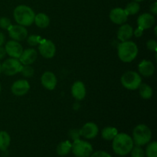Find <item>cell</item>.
<instances>
[{
  "label": "cell",
  "mask_w": 157,
  "mask_h": 157,
  "mask_svg": "<svg viewBox=\"0 0 157 157\" xmlns=\"http://www.w3.org/2000/svg\"><path fill=\"white\" fill-rule=\"evenodd\" d=\"M133 147V139L125 133H117L113 139L112 148L113 152L119 156H125L130 153Z\"/></svg>",
  "instance_id": "cell-1"
},
{
  "label": "cell",
  "mask_w": 157,
  "mask_h": 157,
  "mask_svg": "<svg viewBox=\"0 0 157 157\" xmlns=\"http://www.w3.org/2000/svg\"><path fill=\"white\" fill-rule=\"evenodd\" d=\"M13 16L18 25L25 27L33 24L35 14L30 7L25 5H20L14 9Z\"/></svg>",
  "instance_id": "cell-2"
},
{
  "label": "cell",
  "mask_w": 157,
  "mask_h": 157,
  "mask_svg": "<svg viewBox=\"0 0 157 157\" xmlns=\"http://www.w3.org/2000/svg\"><path fill=\"white\" fill-rule=\"evenodd\" d=\"M138 47L136 43L131 41H123L118 45L117 55L121 61L130 63L136 58Z\"/></svg>",
  "instance_id": "cell-3"
},
{
  "label": "cell",
  "mask_w": 157,
  "mask_h": 157,
  "mask_svg": "<svg viewBox=\"0 0 157 157\" xmlns=\"http://www.w3.org/2000/svg\"><path fill=\"white\" fill-rule=\"evenodd\" d=\"M152 131L148 126L145 124H139L134 127L133 130V144L136 146L146 145L151 140Z\"/></svg>",
  "instance_id": "cell-4"
},
{
  "label": "cell",
  "mask_w": 157,
  "mask_h": 157,
  "mask_svg": "<svg viewBox=\"0 0 157 157\" xmlns=\"http://www.w3.org/2000/svg\"><path fill=\"white\" fill-rule=\"evenodd\" d=\"M121 82L126 89L134 90L138 89L142 83V78L139 73L133 71L125 72L121 78Z\"/></svg>",
  "instance_id": "cell-5"
},
{
  "label": "cell",
  "mask_w": 157,
  "mask_h": 157,
  "mask_svg": "<svg viewBox=\"0 0 157 157\" xmlns=\"http://www.w3.org/2000/svg\"><path fill=\"white\" fill-rule=\"evenodd\" d=\"M71 150L77 157H89L93 153V147L90 143L78 139L74 140Z\"/></svg>",
  "instance_id": "cell-6"
},
{
  "label": "cell",
  "mask_w": 157,
  "mask_h": 157,
  "mask_svg": "<svg viewBox=\"0 0 157 157\" xmlns=\"http://www.w3.org/2000/svg\"><path fill=\"white\" fill-rule=\"evenodd\" d=\"M22 67V64L18 58H9L2 64V72L8 76H12L19 73Z\"/></svg>",
  "instance_id": "cell-7"
},
{
  "label": "cell",
  "mask_w": 157,
  "mask_h": 157,
  "mask_svg": "<svg viewBox=\"0 0 157 157\" xmlns=\"http://www.w3.org/2000/svg\"><path fill=\"white\" fill-rule=\"evenodd\" d=\"M38 51L41 56L44 58H52L55 56L56 47L51 40L42 39L38 44Z\"/></svg>",
  "instance_id": "cell-8"
},
{
  "label": "cell",
  "mask_w": 157,
  "mask_h": 157,
  "mask_svg": "<svg viewBox=\"0 0 157 157\" xmlns=\"http://www.w3.org/2000/svg\"><path fill=\"white\" fill-rule=\"evenodd\" d=\"M8 32L9 37L16 41H23L28 37V31L26 28L20 25H12L8 29Z\"/></svg>",
  "instance_id": "cell-9"
},
{
  "label": "cell",
  "mask_w": 157,
  "mask_h": 157,
  "mask_svg": "<svg viewBox=\"0 0 157 157\" xmlns=\"http://www.w3.org/2000/svg\"><path fill=\"white\" fill-rule=\"evenodd\" d=\"M5 50L8 55L13 58H19L21 53L23 52V47L19 41H16L15 40L9 41L6 44Z\"/></svg>",
  "instance_id": "cell-10"
},
{
  "label": "cell",
  "mask_w": 157,
  "mask_h": 157,
  "mask_svg": "<svg viewBox=\"0 0 157 157\" xmlns=\"http://www.w3.org/2000/svg\"><path fill=\"white\" fill-rule=\"evenodd\" d=\"M30 89V84L26 80H18L12 84L11 90L15 96L21 97L25 95Z\"/></svg>",
  "instance_id": "cell-11"
},
{
  "label": "cell",
  "mask_w": 157,
  "mask_h": 157,
  "mask_svg": "<svg viewBox=\"0 0 157 157\" xmlns=\"http://www.w3.org/2000/svg\"><path fill=\"white\" fill-rule=\"evenodd\" d=\"M110 18L113 23L121 25L127 22L128 19V15L124 9L121 8H115L110 11Z\"/></svg>",
  "instance_id": "cell-12"
},
{
  "label": "cell",
  "mask_w": 157,
  "mask_h": 157,
  "mask_svg": "<svg viewBox=\"0 0 157 157\" xmlns=\"http://www.w3.org/2000/svg\"><path fill=\"white\" fill-rule=\"evenodd\" d=\"M99 129L98 125L93 122H88L84 124L79 130L80 135L86 139H94L98 134Z\"/></svg>",
  "instance_id": "cell-13"
},
{
  "label": "cell",
  "mask_w": 157,
  "mask_h": 157,
  "mask_svg": "<svg viewBox=\"0 0 157 157\" xmlns=\"http://www.w3.org/2000/svg\"><path fill=\"white\" fill-rule=\"evenodd\" d=\"M38 53L36 50L34 48H27L23 50L18 60L22 65H31L36 61Z\"/></svg>",
  "instance_id": "cell-14"
},
{
  "label": "cell",
  "mask_w": 157,
  "mask_h": 157,
  "mask_svg": "<svg viewBox=\"0 0 157 157\" xmlns=\"http://www.w3.org/2000/svg\"><path fill=\"white\" fill-rule=\"evenodd\" d=\"M41 84L49 90H53L57 85V78L55 74L51 71H46L41 78Z\"/></svg>",
  "instance_id": "cell-15"
},
{
  "label": "cell",
  "mask_w": 157,
  "mask_h": 157,
  "mask_svg": "<svg viewBox=\"0 0 157 157\" xmlns=\"http://www.w3.org/2000/svg\"><path fill=\"white\" fill-rule=\"evenodd\" d=\"M154 15L150 13H144L140 15L137 18L138 27L141 28L144 30L149 29L155 24Z\"/></svg>",
  "instance_id": "cell-16"
},
{
  "label": "cell",
  "mask_w": 157,
  "mask_h": 157,
  "mask_svg": "<svg viewBox=\"0 0 157 157\" xmlns=\"http://www.w3.org/2000/svg\"><path fill=\"white\" fill-rule=\"evenodd\" d=\"M133 35V29L130 25L123 24L117 31V38L121 41H129Z\"/></svg>",
  "instance_id": "cell-17"
},
{
  "label": "cell",
  "mask_w": 157,
  "mask_h": 157,
  "mask_svg": "<svg viewBox=\"0 0 157 157\" xmlns=\"http://www.w3.org/2000/svg\"><path fill=\"white\" fill-rule=\"evenodd\" d=\"M71 94L78 101H81L86 96V87L82 81H78L74 83L71 87Z\"/></svg>",
  "instance_id": "cell-18"
},
{
  "label": "cell",
  "mask_w": 157,
  "mask_h": 157,
  "mask_svg": "<svg viewBox=\"0 0 157 157\" xmlns=\"http://www.w3.org/2000/svg\"><path fill=\"white\" fill-rule=\"evenodd\" d=\"M138 71L143 76L150 77L155 71L154 64L148 60H143L138 65Z\"/></svg>",
  "instance_id": "cell-19"
},
{
  "label": "cell",
  "mask_w": 157,
  "mask_h": 157,
  "mask_svg": "<svg viewBox=\"0 0 157 157\" xmlns=\"http://www.w3.org/2000/svg\"><path fill=\"white\" fill-rule=\"evenodd\" d=\"M34 22L40 29H46L50 24V18L46 14L38 13L35 15Z\"/></svg>",
  "instance_id": "cell-20"
},
{
  "label": "cell",
  "mask_w": 157,
  "mask_h": 157,
  "mask_svg": "<svg viewBox=\"0 0 157 157\" xmlns=\"http://www.w3.org/2000/svg\"><path fill=\"white\" fill-rule=\"evenodd\" d=\"M138 89H139L140 95L143 99L148 100L150 99L153 97V88L149 84H145V83H144V84L141 83V84L139 86Z\"/></svg>",
  "instance_id": "cell-21"
},
{
  "label": "cell",
  "mask_w": 157,
  "mask_h": 157,
  "mask_svg": "<svg viewBox=\"0 0 157 157\" xmlns=\"http://www.w3.org/2000/svg\"><path fill=\"white\" fill-rule=\"evenodd\" d=\"M71 143L69 140L63 141L60 143L57 147V153L61 156H67L71 150Z\"/></svg>",
  "instance_id": "cell-22"
},
{
  "label": "cell",
  "mask_w": 157,
  "mask_h": 157,
  "mask_svg": "<svg viewBox=\"0 0 157 157\" xmlns=\"http://www.w3.org/2000/svg\"><path fill=\"white\" fill-rule=\"evenodd\" d=\"M118 133L117 130L113 127H106L102 130L101 136L105 140H113Z\"/></svg>",
  "instance_id": "cell-23"
},
{
  "label": "cell",
  "mask_w": 157,
  "mask_h": 157,
  "mask_svg": "<svg viewBox=\"0 0 157 157\" xmlns=\"http://www.w3.org/2000/svg\"><path fill=\"white\" fill-rule=\"evenodd\" d=\"M11 143V137L6 131H0V150L6 151Z\"/></svg>",
  "instance_id": "cell-24"
},
{
  "label": "cell",
  "mask_w": 157,
  "mask_h": 157,
  "mask_svg": "<svg viewBox=\"0 0 157 157\" xmlns=\"http://www.w3.org/2000/svg\"><path fill=\"white\" fill-rule=\"evenodd\" d=\"M145 155L147 157H157V143L156 141L150 143L147 145Z\"/></svg>",
  "instance_id": "cell-25"
},
{
  "label": "cell",
  "mask_w": 157,
  "mask_h": 157,
  "mask_svg": "<svg viewBox=\"0 0 157 157\" xmlns=\"http://www.w3.org/2000/svg\"><path fill=\"white\" fill-rule=\"evenodd\" d=\"M140 6L139 3L133 1L129 3L124 10L126 11L127 15H135V14L137 13V12L140 11Z\"/></svg>",
  "instance_id": "cell-26"
},
{
  "label": "cell",
  "mask_w": 157,
  "mask_h": 157,
  "mask_svg": "<svg viewBox=\"0 0 157 157\" xmlns=\"http://www.w3.org/2000/svg\"><path fill=\"white\" fill-rule=\"evenodd\" d=\"M27 43L32 47L38 45L42 40V38L37 35H31L29 37H27Z\"/></svg>",
  "instance_id": "cell-27"
},
{
  "label": "cell",
  "mask_w": 157,
  "mask_h": 157,
  "mask_svg": "<svg viewBox=\"0 0 157 157\" xmlns=\"http://www.w3.org/2000/svg\"><path fill=\"white\" fill-rule=\"evenodd\" d=\"M20 73L23 75L25 78H31L34 75L35 73V71L34 68L30 65H22L21 67V70L20 71Z\"/></svg>",
  "instance_id": "cell-28"
},
{
  "label": "cell",
  "mask_w": 157,
  "mask_h": 157,
  "mask_svg": "<svg viewBox=\"0 0 157 157\" xmlns=\"http://www.w3.org/2000/svg\"><path fill=\"white\" fill-rule=\"evenodd\" d=\"M130 153H131V157H145V151L140 146L133 147L130 151Z\"/></svg>",
  "instance_id": "cell-29"
},
{
  "label": "cell",
  "mask_w": 157,
  "mask_h": 157,
  "mask_svg": "<svg viewBox=\"0 0 157 157\" xmlns=\"http://www.w3.org/2000/svg\"><path fill=\"white\" fill-rule=\"evenodd\" d=\"M12 25V21L7 17H2L0 18V28L2 29H6L8 30L10 26Z\"/></svg>",
  "instance_id": "cell-30"
},
{
  "label": "cell",
  "mask_w": 157,
  "mask_h": 157,
  "mask_svg": "<svg viewBox=\"0 0 157 157\" xmlns=\"http://www.w3.org/2000/svg\"><path fill=\"white\" fill-rule=\"evenodd\" d=\"M147 47L149 50L156 52L157 51V42L155 39H150L147 42Z\"/></svg>",
  "instance_id": "cell-31"
},
{
  "label": "cell",
  "mask_w": 157,
  "mask_h": 157,
  "mask_svg": "<svg viewBox=\"0 0 157 157\" xmlns=\"http://www.w3.org/2000/svg\"><path fill=\"white\" fill-rule=\"evenodd\" d=\"M90 157H112L109 153L105 151H97L95 153H92Z\"/></svg>",
  "instance_id": "cell-32"
},
{
  "label": "cell",
  "mask_w": 157,
  "mask_h": 157,
  "mask_svg": "<svg viewBox=\"0 0 157 157\" xmlns=\"http://www.w3.org/2000/svg\"><path fill=\"white\" fill-rule=\"evenodd\" d=\"M144 29H141V28L137 27L135 30H133V35H135V37L136 38H140V37L142 36L143 33H144Z\"/></svg>",
  "instance_id": "cell-33"
},
{
  "label": "cell",
  "mask_w": 157,
  "mask_h": 157,
  "mask_svg": "<svg viewBox=\"0 0 157 157\" xmlns=\"http://www.w3.org/2000/svg\"><path fill=\"white\" fill-rule=\"evenodd\" d=\"M80 136L81 135H80L79 130L78 131H77V130H72L71 133V139H73V140L79 139Z\"/></svg>",
  "instance_id": "cell-34"
},
{
  "label": "cell",
  "mask_w": 157,
  "mask_h": 157,
  "mask_svg": "<svg viewBox=\"0 0 157 157\" xmlns=\"http://www.w3.org/2000/svg\"><path fill=\"white\" fill-rule=\"evenodd\" d=\"M150 12H151V13L153 14V15H156L157 14V2H155L154 3H153V4L150 6Z\"/></svg>",
  "instance_id": "cell-35"
},
{
  "label": "cell",
  "mask_w": 157,
  "mask_h": 157,
  "mask_svg": "<svg viewBox=\"0 0 157 157\" xmlns=\"http://www.w3.org/2000/svg\"><path fill=\"white\" fill-rule=\"evenodd\" d=\"M6 50H5V48L1 46V47H0V60L3 59V58H5V56H6Z\"/></svg>",
  "instance_id": "cell-36"
},
{
  "label": "cell",
  "mask_w": 157,
  "mask_h": 157,
  "mask_svg": "<svg viewBox=\"0 0 157 157\" xmlns=\"http://www.w3.org/2000/svg\"><path fill=\"white\" fill-rule=\"evenodd\" d=\"M5 39H6V38H5L4 34L2 33V32H0V47H1V46H2V44H4Z\"/></svg>",
  "instance_id": "cell-37"
},
{
  "label": "cell",
  "mask_w": 157,
  "mask_h": 157,
  "mask_svg": "<svg viewBox=\"0 0 157 157\" xmlns=\"http://www.w3.org/2000/svg\"><path fill=\"white\" fill-rule=\"evenodd\" d=\"M134 2H143L144 1V0H133Z\"/></svg>",
  "instance_id": "cell-38"
},
{
  "label": "cell",
  "mask_w": 157,
  "mask_h": 157,
  "mask_svg": "<svg viewBox=\"0 0 157 157\" xmlns=\"http://www.w3.org/2000/svg\"><path fill=\"white\" fill-rule=\"evenodd\" d=\"M2 73V64H0V75H1Z\"/></svg>",
  "instance_id": "cell-39"
},
{
  "label": "cell",
  "mask_w": 157,
  "mask_h": 157,
  "mask_svg": "<svg viewBox=\"0 0 157 157\" xmlns=\"http://www.w3.org/2000/svg\"><path fill=\"white\" fill-rule=\"evenodd\" d=\"M1 90H2V86L1 84H0V92H1Z\"/></svg>",
  "instance_id": "cell-40"
},
{
  "label": "cell",
  "mask_w": 157,
  "mask_h": 157,
  "mask_svg": "<svg viewBox=\"0 0 157 157\" xmlns=\"http://www.w3.org/2000/svg\"><path fill=\"white\" fill-rule=\"evenodd\" d=\"M155 1H156V0H155Z\"/></svg>",
  "instance_id": "cell-41"
}]
</instances>
